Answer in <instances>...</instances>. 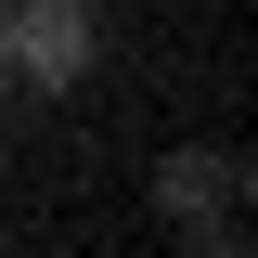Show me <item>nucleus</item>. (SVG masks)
Segmentation results:
<instances>
[{
	"mask_svg": "<svg viewBox=\"0 0 258 258\" xmlns=\"http://www.w3.org/2000/svg\"><path fill=\"white\" fill-rule=\"evenodd\" d=\"M232 194H245V155H168L155 168V207H168V220H194V232H207V245H245V220H232Z\"/></svg>",
	"mask_w": 258,
	"mask_h": 258,
	"instance_id": "nucleus-2",
	"label": "nucleus"
},
{
	"mask_svg": "<svg viewBox=\"0 0 258 258\" xmlns=\"http://www.w3.org/2000/svg\"><path fill=\"white\" fill-rule=\"evenodd\" d=\"M0 78H13V39H0Z\"/></svg>",
	"mask_w": 258,
	"mask_h": 258,
	"instance_id": "nucleus-3",
	"label": "nucleus"
},
{
	"mask_svg": "<svg viewBox=\"0 0 258 258\" xmlns=\"http://www.w3.org/2000/svg\"><path fill=\"white\" fill-rule=\"evenodd\" d=\"M0 39H13V78H39V91H78L91 78V0H26V13H0Z\"/></svg>",
	"mask_w": 258,
	"mask_h": 258,
	"instance_id": "nucleus-1",
	"label": "nucleus"
}]
</instances>
